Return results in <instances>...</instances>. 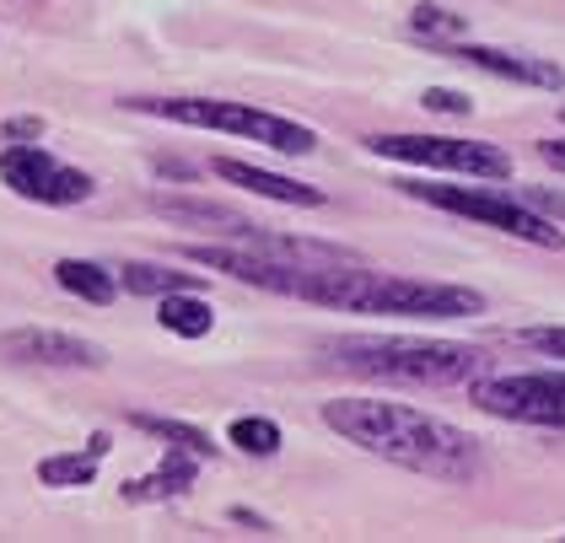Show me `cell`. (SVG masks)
I'll list each match as a JSON object with an SVG mask.
<instances>
[{"label":"cell","instance_id":"cell-21","mask_svg":"<svg viewBox=\"0 0 565 543\" xmlns=\"http://www.w3.org/2000/svg\"><path fill=\"white\" fill-rule=\"evenodd\" d=\"M420 108H431V114H452V119L475 114L469 92H447V86H431V92H420Z\"/></svg>","mask_w":565,"mask_h":543},{"label":"cell","instance_id":"cell-18","mask_svg":"<svg viewBox=\"0 0 565 543\" xmlns=\"http://www.w3.org/2000/svg\"><path fill=\"white\" fill-rule=\"evenodd\" d=\"M409 33L420 43L452 49V43L469 39V17H458V11H447V6H415V11H409Z\"/></svg>","mask_w":565,"mask_h":543},{"label":"cell","instance_id":"cell-11","mask_svg":"<svg viewBox=\"0 0 565 543\" xmlns=\"http://www.w3.org/2000/svg\"><path fill=\"white\" fill-rule=\"evenodd\" d=\"M211 172H216L221 183H232V189H248V194L275 200V205H297V210H318V205H323V189L297 183V178H280V172L248 168V162H237V157H216V162H211Z\"/></svg>","mask_w":565,"mask_h":543},{"label":"cell","instance_id":"cell-23","mask_svg":"<svg viewBox=\"0 0 565 543\" xmlns=\"http://www.w3.org/2000/svg\"><path fill=\"white\" fill-rule=\"evenodd\" d=\"M44 135V119H6L0 125V140H39Z\"/></svg>","mask_w":565,"mask_h":543},{"label":"cell","instance_id":"cell-5","mask_svg":"<svg viewBox=\"0 0 565 543\" xmlns=\"http://www.w3.org/2000/svg\"><path fill=\"white\" fill-rule=\"evenodd\" d=\"M398 189H404L409 200H420V205H436V210H447V215L479 221V226L507 232V237H518V243L565 248L561 226H555L550 215H539L527 200H512L507 189H452V183H420V178H409V183H398Z\"/></svg>","mask_w":565,"mask_h":543},{"label":"cell","instance_id":"cell-7","mask_svg":"<svg viewBox=\"0 0 565 543\" xmlns=\"http://www.w3.org/2000/svg\"><path fill=\"white\" fill-rule=\"evenodd\" d=\"M469 398L495 419L565 430V372H479Z\"/></svg>","mask_w":565,"mask_h":543},{"label":"cell","instance_id":"cell-19","mask_svg":"<svg viewBox=\"0 0 565 543\" xmlns=\"http://www.w3.org/2000/svg\"><path fill=\"white\" fill-rule=\"evenodd\" d=\"M146 436H157V441H173V447H189V453H200V458H216V441L200 430V425H183V419H162V415H130Z\"/></svg>","mask_w":565,"mask_h":543},{"label":"cell","instance_id":"cell-4","mask_svg":"<svg viewBox=\"0 0 565 543\" xmlns=\"http://www.w3.org/2000/svg\"><path fill=\"white\" fill-rule=\"evenodd\" d=\"M125 108L130 114H151V119H168V125L237 135V140L269 146L280 157H312L318 151V135L307 125L280 119L269 108H254V103H226V97H125Z\"/></svg>","mask_w":565,"mask_h":543},{"label":"cell","instance_id":"cell-12","mask_svg":"<svg viewBox=\"0 0 565 543\" xmlns=\"http://www.w3.org/2000/svg\"><path fill=\"white\" fill-rule=\"evenodd\" d=\"M194 473H200V453L189 447H162V462L146 473V479H125V501L146 505V501H173V496H189L194 490Z\"/></svg>","mask_w":565,"mask_h":543},{"label":"cell","instance_id":"cell-9","mask_svg":"<svg viewBox=\"0 0 565 543\" xmlns=\"http://www.w3.org/2000/svg\"><path fill=\"white\" fill-rule=\"evenodd\" d=\"M6 366H49V372H103L108 350L65 329H6L0 334Z\"/></svg>","mask_w":565,"mask_h":543},{"label":"cell","instance_id":"cell-24","mask_svg":"<svg viewBox=\"0 0 565 543\" xmlns=\"http://www.w3.org/2000/svg\"><path fill=\"white\" fill-rule=\"evenodd\" d=\"M539 157H544L555 172H565V140H544V146H539Z\"/></svg>","mask_w":565,"mask_h":543},{"label":"cell","instance_id":"cell-6","mask_svg":"<svg viewBox=\"0 0 565 543\" xmlns=\"http://www.w3.org/2000/svg\"><path fill=\"white\" fill-rule=\"evenodd\" d=\"M372 157L388 162H409V168L431 172H463L479 183H507L512 178V157L490 140H458V135H372L366 140Z\"/></svg>","mask_w":565,"mask_h":543},{"label":"cell","instance_id":"cell-15","mask_svg":"<svg viewBox=\"0 0 565 543\" xmlns=\"http://www.w3.org/2000/svg\"><path fill=\"white\" fill-rule=\"evenodd\" d=\"M54 286L71 291L76 301H92V307H108L119 296V269H103L92 258H60L54 264Z\"/></svg>","mask_w":565,"mask_h":543},{"label":"cell","instance_id":"cell-25","mask_svg":"<svg viewBox=\"0 0 565 543\" xmlns=\"http://www.w3.org/2000/svg\"><path fill=\"white\" fill-rule=\"evenodd\" d=\"M561 119H565V114H561Z\"/></svg>","mask_w":565,"mask_h":543},{"label":"cell","instance_id":"cell-17","mask_svg":"<svg viewBox=\"0 0 565 543\" xmlns=\"http://www.w3.org/2000/svg\"><path fill=\"white\" fill-rule=\"evenodd\" d=\"M119 291H130V296L205 291V275H189V269H168V264H125V269H119Z\"/></svg>","mask_w":565,"mask_h":543},{"label":"cell","instance_id":"cell-16","mask_svg":"<svg viewBox=\"0 0 565 543\" xmlns=\"http://www.w3.org/2000/svg\"><path fill=\"white\" fill-rule=\"evenodd\" d=\"M157 323H162L173 339H205L216 329V312H211V301L200 291H173V296H162Z\"/></svg>","mask_w":565,"mask_h":543},{"label":"cell","instance_id":"cell-8","mask_svg":"<svg viewBox=\"0 0 565 543\" xmlns=\"http://www.w3.org/2000/svg\"><path fill=\"white\" fill-rule=\"evenodd\" d=\"M0 183H6L11 194L33 200V205H54V210L87 205L92 194H97V178H92V172L60 162L39 140H6V146H0Z\"/></svg>","mask_w":565,"mask_h":543},{"label":"cell","instance_id":"cell-20","mask_svg":"<svg viewBox=\"0 0 565 543\" xmlns=\"http://www.w3.org/2000/svg\"><path fill=\"white\" fill-rule=\"evenodd\" d=\"M226 441H232L237 453H248V458H275V453H280V425L264 415H243V419H232Z\"/></svg>","mask_w":565,"mask_h":543},{"label":"cell","instance_id":"cell-22","mask_svg":"<svg viewBox=\"0 0 565 543\" xmlns=\"http://www.w3.org/2000/svg\"><path fill=\"white\" fill-rule=\"evenodd\" d=\"M518 344H527V350H539V355H550V361H565V323L561 329H522V334H512Z\"/></svg>","mask_w":565,"mask_h":543},{"label":"cell","instance_id":"cell-3","mask_svg":"<svg viewBox=\"0 0 565 543\" xmlns=\"http://www.w3.org/2000/svg\"><path fill=\"white\" fill-rule=\"evenodd\" d=\"M323 355L355 376H377V382H420V387H452V382H475L490 361L479 344L463 339H415V334H350L329 339Z\"/></svg>","mask_w":565,"mask_h":543},{"label":"cell","instance_id":"cell-2","mask_svg":"<svg viewBox=\"0 0 565 543\" xmlns=\"http://www.w3.org/2000/svg\"><path fill=\"white\" fill-rule=\"evenodd\" d=\"M302 301L361 312V318H475L484 312V296L447 280L420 275H383V269H355V264H323L302 286Z\"/></svg>","mask_w":565,"mask_h":543},{"label":"cell","instance_id":"cell-10","mask_svg":"<svg viewBox=\"0 0 565 543\" xmlns=\"http://www.w3.org/2000/svg\"><path fill=\"white\" fill-rule=\"evenodd\" d=\"M452 60L475 65L484 76H501V82H522V86H565V71L550 60H527V54H507V49H490V43H452Z\"/></svg>","mask_w":565,"mask_h":543},{"label":"cell","instance_id":"cell-14","mask_svg":"<svg viewBox=\"0 0 565 543\" xmlns=\"http://www.w3.org/2000/svg\"><path fill=\"white\" fill-rule=\"evenodd\" d=\"M108 447H114V441L97 430L82 453H54V458L39 462V479L54 485V490H82V485L97 479V468H103V458H108Z\"/></svg>","mask_w":565,"mask_h":543},{"label":"cell","instance_id":"cell-1","mask_svg":"<svg viewBox=\"0 0 565 543\" xmlns=\"http://www.w3.org/2000/svg\"><path fill=\"white\" fill-rule=\"evenodd\" d=\"M323 425L334 436H345L350 447L372 453L383 462H398L409 473H426L441 485H469L484 468V453L469 430L447 425L436 415H420L409 404H388V398H334L323 404Z\"/></svg>","mask_w":565,"mask_h":543},{"label":"cell","instance_id":"cell-13","mask_svg":"<svg viewBox=\"0 0 565 543\" xmlns=\"http://www.w3.org/2000/svg\"><path fill=\"white\" fill-rule=\"evenodd\" d=\"M157 215H168V221H183V226H211L221 237H232V243H243L248 232H254V221H243L237 210L226 205H205V200H178V194H157L151 200Z\"/></svg>","mask_w":565,"mask_h":543}]
</instances>
